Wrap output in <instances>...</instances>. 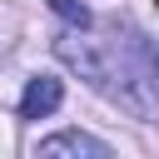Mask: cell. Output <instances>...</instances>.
I'll return each mask as SVG.
<instances>
[{
    "instance_id": "1",
    "label": "cell",
    "mask_w": 159,
    "mask_h": 159,
    "mask_svg": "<svg viewBox=\"0 0 159 159\" xmlns=\"http://www.w3.org/2000/svg\"><path fill=\"white\" fill-rule=\"evenodd\" d=\"M55 55H60L70 70H80V80H89V89L109 94L114 104H124V109H134V114H144V109H149V99L134 89L139 80H129V70H124V65H114V55H109V50H99L94 40H75V35H65V40H55Z\"/></svg>"
},
{
    "instance_id": "3",
    "label": "cell",
    "mask_w": 159,
    "mask_h": 159,
    "mask_svg": "<svg viewBox=\"0 0 159 159\" xmlns=\"http://www.w3.org/2000/svg\"><path fill=\"white\" fill-rule=\"evenodd\" d=\"M40 154H45V159H55V154H94V159H104L109 144H104V139H89V134H80V129H70V134L40 139Z\"/></svg>"
},
{
    "instance_id": "4",
    "label": "cell",
    "mask_w": 159,
    "mask_h": 159,
    "mask_svg": "<svg viewBox=\"0 0 159 159\" xmlns=\"http://www.w3.org/2000/svg\"><path fill=\"white\" fill-rule=\"evenodd\" d=\"M50 10H55L60 20H70V25H80V30L89 25V10H84L80 0H50Z\"/></svg>"
},
{
    "instance_id": "2",
    "label": "cell",
    "mask_w": 159,
    "mask_h": 159,
    "mask_svg": "<svg viewBox=\"0 0 159 159\" xmlns=\"http://www.w3.org/2000/svg\"><path fill=\"white\" fill-rule=\"evenodd\" d=\"M60 99H65V84L55 75H35L20 94V119H45V114L60 109Z\"/></svg>"
}]
</instances>
